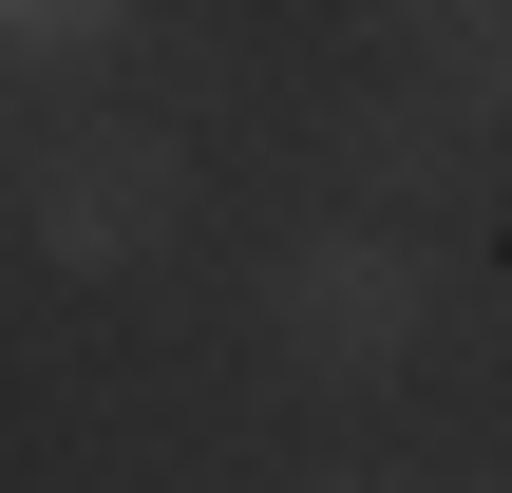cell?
Wrapping results in <instances>:
<instances>
[{
	"label": "cell",
	"instance_id": "5",
	"mask_svg": "<svg viewBox=\"0 0 512 493\" xmlns=\"http://www.w3.org/2000/svg\"><path fill=\"white\" fill-rule=\"evenodd\" d=\"M133 38V0H0V57L19 76H76V57H114Z\"/></svg>",
	"mask_w": 512,
	"mask_h": 493
},
{
	"label": "cell",
	"instance_id": "4",
	"mask_svg": "<svg viewBox=\"0 0 512 493\" xmlns=\"http://www.w3.org/2000/svg\"><path fill=\"white\" fill-rule=\"evenodd\" d=\"M399 57H418V95L512 114V0H399Z\"/></svg>",
	"mask_w": 512,
	"mask_h": 493
},
{
	"label": "cell",
	"instance_id": "1",
	"mask_svg": "<svg viewBox=\"0 0 512 493\" xmlns=\"http://www.w3.org/2000/svg\"><path fill=\"white\" fill-rule=\"evenodd\" d=\"M266 342L323 361V380H399V361L437 342V247H418L399 209H323V228L266 266Z\"/></svg>",
	"mask_w": 512,
	"mask_h": 493
},
{
	"label": "cell",
	"instance_id": "6",
	"mask_svg": "<svg viewBox=\"0 0 512 493\" xmlns=\"http://www.w3.org/2000/svg\"><path fill=\"white\" fill-rule=\"evenodd\" d=\"M323 493H399V475H323Z\"/></svg>",
	"mask_w": 512,
	"mask_h": 493
},
{
	"label": "cell",
	"instance_id": "3",
	"mask_svg": "<svg viewBox=\"0 0 512 493\" xmlns=\"http://www.w3.org/2000/svg\"><path fill=\"white\" fill-rule=\"evenodd\" d=\"M456 133H475V114H456V95H418V114H399V95H380V114H361V133H342V171H361V209H399V228H437V209H456V190H475V152H456Z\"/></svg>",
	"mask_w": 512,
	"mask_h": 493
},
{
	"label": "cell",
	"instance_id": "2",
	"mask_svg": "<svg viewBox=\"0 0 512 493\" xmlns=\"http://www.w3.org/2000/svg\"><path fill=\"white\" fill-rule=\"evenodd\" d=\"M171 228H190V152L152 114H76V133L19 152V247L38 266H152Z\"/></svg>",
	"mask_w": 512,
	"mask_h": 493
}]
</instances>
